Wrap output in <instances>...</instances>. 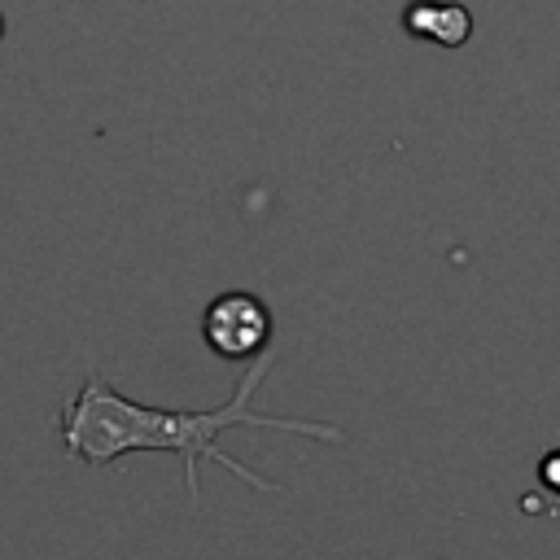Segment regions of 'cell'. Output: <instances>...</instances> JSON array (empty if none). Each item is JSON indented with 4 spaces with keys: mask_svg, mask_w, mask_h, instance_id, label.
<instances>
[{
    "mask_svg": "<svg viewBox=\"0 0 560 560\" xmlns=\"http://www.w3.org/2000/svg\"><path fill=\"white\" fill-rule=\"evenodd\" d=\"M0 35H4V18H0Z\"/></svg>",
    "mask_w": 560,
    "mask_h": 560,
    "instance_id": "5b68a950",
    "label": "cell"
},
{
    "mask_svg": "<svg viewBox=\"0 0 560 560\" xmlns=\"http://www.w3.org/2000/svg\"><path fill=\"white\" fill-rule=\"evenodd\" d=\"M538 481H542L551 494H560V446L538 459Z\"/></svg>",
    "mask_w": 560,
    "mask_h": 560,
    "instance_id": "277c9868",
    "label": "cell"
},
{
    "mask_svg": "<svg viewBox=\"0 0 560 560\" xmlns=\"http://www.w3.org/2000/svg\"><path fill=\"white\" fill-rule=\"evenodd\" d=\"M276 363V350L254 354V363L241 372L236 389L228 402L210 407V411H171V407H144L122 398L105 376H88L79 385V394L61 407L57 416V438L66 446L70 459H83L92 468L114 464L118 455L131 451H175L184 459V486L197 503V464L214 459L219 468H228L232 477H241L254 490H276L271 481H262L258 472H249L245 464H236L232 455L219 451V433L223 429H280V433H302L315 442H341L346 433L337 424H319V420H284V416H267L254 411V389L267 381Z\"/></svg>",
    "mask_w": 560,
    "mask_h": 560,
    "instance_id": "6da1fadb",
    "label": "cell"
},
{
    "mask_svg": "<svg viewBox=\"0 0 560 560\" xmlns=\"http://www.w3.org/2000/svg\"><path fill=\"white\" fill-rule=\"evenodd\" d=\"M201 337L219 359H254L271 341V311L258 293H219L201 315Z\"/></svg>",
    "mask_w": 560,
    "mask_h": 560,
    "instance_id": "7a4b0ae2",
    "label": "cell"
},
{
    "mask_svg": "<svg viewBox=\"0 0 560 560\" xmlns=\"http://www.w3.org/2000/svg\"><path fill=\"white\" fill-rule=\"evenodd\" d=\"M402 26L420 39H433L442 48H459L472 31V18L464 4H442V0H416L402 9Z\"/></svg>",
    "mask_w": 560,
    "mask_h": 560,
    "instance_id": "3957f363",
    "label": "cell"
}]
</instances>
